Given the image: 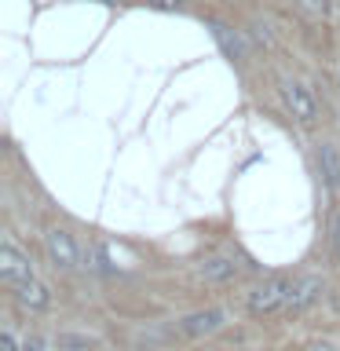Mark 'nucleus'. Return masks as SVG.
I'll return each instance as SVG.
<instances>
[{
	"instance_id": "12",
	"label": "nucleus",
	"mask_w": 340,
	"mask_h": 351,
	"mask_svg": "<svg viewBox=\"0 0 340 351\" xmlns=\"http://www.w3.org/2000/svg\"><path fill=\"white\" fill-rule=\"evenodd\" d=\"M329 234H333V256L340 263V208L333 213V223H329Z\"/></svg>"
},
{
	"instance_id": "9",
	"label": "nucleus",
	"mask_w": 340,
	"mask_h": 351,
	"mask_svg": "<svg viewBox=\"0 0 340 351\" xmlns=\"http://www.w3.org/2000/svg\"><path fill=\"white\" fill-rule=\"evenodd\" d=\"M318 169H322V180L329 191H340V154L333 143H322L318 147Z\"/></svg>"
},
{
	"instance_id": "18",
	"label": "nucleus",
	"mask_w": 340,
	"mask_h": 351,
	"mask_svg": "<svg viewBox=\"0 0 340 351\" xmlns=\"http://www.w3.org/2000/svg\"><path fill=\"white\" fill-rule=\"evenodd\" d=\"M106 4H117V0H106Z\"/></svg>"
},
{
	"instance_id": "14",
	"label": "nucleus",
	"mask_w": 340,
	"mask_h": 351,
	"mask_svg": "<svg viewBox=\"0 0 340 351\" xmlns=\"http://www.w3.org/2000/svg\"><path fill=\"white\" fill-rule=\"evenodd\" d=\"M0 351H22V348H19V340L11 333H0Z\"/></svg>"
},
{
	"instance_id": "1",
	"label": "nucleus",
	"mask_w": 340,
	"mask_h": 351,
	"mask_svg": "<svg viewBox=\"0 0 340 351\" xmlns=\"http://www.w3.org/2000/svg\"><path fill=\"white\" fill-rule=\"evenodd\" d=\"M289 278L282 274H271V278L256 282L252 289L245 293V307L249 315H274V311H285V300H289Z\"/></svg>"
},
{
	"instance_id": "7",
	"label": "nucleus",
	"mask_w": 340,
	"mask_h": 351,
	"mask_svg": "<svg viewBox=\"0 0 340 351\" xmlns=\"http://www.w3.org/2000/svg\"><path fill=\"white\" fill-rule=\"evenodd\" d=\"M197 271H202V278L212 282V285H227V282H234L238 274H241V267H238L234 256H208Z\"/></svg>"
},
{
	"instance_id": "17",
	"label": "nucleus",
	"mask_w": 340,
	"mask_h": 351,
	"mask_svg": "<svg viewBox=\"0 0 340 351\" xmlns=\"http://www.w3.org/2000/svg\"><path fill=\"white\" fill-rule=\"evenodd\" d=\"M22 351H44V344H40V337H29L26 344H22Z\"/></svg>"
},
{
	"instance_id": "10",
	"label": "nucleus",
	"mask_w": 340,
	"mask_h": 351,
	"mask_svg": "<svg viewBox=\"0 0 340 351\" xmlns=\"http://www.w3.org/2000/svg\"><path fill=\"white\" fill-rule=\"evenodd\" d=\"M208 29H212V37L219 40V48H223L230 59H245V40H241V33H234L230 26H223V22H208Z\"/></svg>"
},
{
	"instance_id": "16",
	"label": "nucleus",
	"mask_w": 340,
	"mask_h": 351,
	"mask_svg": "<svg viewBox=\"0 0 340 351\" xmlns=\"http://www.w3.org/2000/svg\"><path fill=\"white\" fill-rule=\"evenodd\" d=\"M150 4H154V8H161V11H175V8L183 4V0H150Z\"/></svg>"
},
{
	"instance_id": "13",
	"label": "nucleus",
	"mask_w": 340,
	"mask_h": 351,
	"mask_svg": "<svg viewBox=\"0 0 340 351\" xmlns=\"http://www.w3.org/2000/svg\"><path fill=\"white\" fill-rule=\"evenodd\" d=\"M304 351H340V348L333 344V340H311V344H307Z\"/></svg>"
},
{
	"instance_id": "5",
	"label": "nucleus",
	"mask_w": 340,
	"mask_h": 351,
	"mask_svg": "<svg viewBox=\"0 0 340 351\" xmlns=\"http://www.w3.org/2000/svg\"><path fill=\"white\" fill-rule=\"evenodd\" d=\"M44 249H48V260L55 263V267H62V271L77 267V260H81V249H77L73 234L62 230V227H51L48 234H44Z\"/></svg>"
},
{
	"instance_id": "15",
	"label": "nucleus",
	"mask_w": 340,
	"mask_h": 351,
	"mask_svg": "<svg viewBox=\"0 0 340 351\" xmlns=\"http://www.w3.org/2000/svg\"><path fill=\"white\" fill-rule=\"evenodd\" d=\"M304 8H311V11H318V15H326V11H329V0H304Z\"/></svg>"
},
{
	"instance_id": "3",
	"label": "nucleus",
	"mask_w": 340,
	"mask_h": 351,
	"mask_svg": "<svg viewBox=\"0 0 340 351\" xmlns=\"http://www.w3.org/2000/svg\"><path fill=\"white\" fill-rule=\"evenodd\" d=\"M282 99H285V106L293 110L296 121H304V125H311V121H315L318 103H315L311 88H307L304 81H296V77H282Z\"/></svg>"
},
{
	"instance_id": "11",
	"label": "nucleus",
	"mask_w": 340,
	"mask_h": 351,
	"mask_svg": "<svg viewBox=\"0 0 340 351\" xmlns=\"http://www.w3.org/2000/svg\"><path fill=\"white\" fill-rule=\"evenodd\" d=\"M95 340L92 337H77V333H62L59 337V351H92Z\"/></svg>"
},
{
	"instance_id": "8",
	"label": "nucleus",
	"mask_w": 340,
	"mask_h": 351,
	"mask_svg": "<svg viewBox=\"0 0 340 351\" xmlns=\"http://www.w3.org/2000/svg\"><path fill=\"white\" fill-rule=\"evenodd\" d=\"M15 296H19L22 307H29V311H44V307H51V289L44 282H37V278L22 282L15 289Z\"/></svg>"
},
{
	"instance_id": "6",
	"label": "nucleus",
	"mask_w": 340,
	"mask_h": 351,
	"mask_svg": "<svg viewBox=\"0 0 340 351\" xmlns=\"http://www.w3.org/2000/svg\"><path fill=\"white\" fill-rule=\"evenodd\" d=\"M227 322V311L223 307H205V311H194V315H186L180 329L186 337H208V333H216V329H223Z\"/></svg>"
},
{
	"instance_id": "2",
	"label": "nucleus",
	"mask_w": 340,
	"mask_h": 351,
	"mask_svg": "<svg viewBox=\"0 0 340 351\" xmlns=\"http://www.w3.org/2000/svg\"><path fill=\"white\" fill-rule=\"evenodd\" d=\"M322 293H326L322 274H315V271L296 274L293 285H289V300H285V311H289V315H304L307 307H315L318 300H322Z\"/></svg>"
},
{
	"instance_id": "4",
	"label": "nucleus",
	"mask_w": 340,
	"mask_h": 351,
	"mask_svg": "<svg viewBox=\"0 0 340 351\" xmlns=\"http://www.w3.org/2000/svg\"><path fill=\"white\" fill-rule=\"evenodd\" d=\"M0 278H4V285H11V289H19L22 282L37 278L29 256H26V252H19L11 241H0Z\"/></svg>"
}]
</instances>
